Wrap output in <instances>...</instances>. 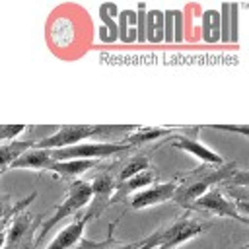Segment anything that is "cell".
I'll return each mask as SVG.
<instances>
[{
    "label": "cell",
    "mask_w": 249,
    "mask_h": 249,
    "mask_svg": "<svg viewBox=\"0 0 249 249\" xmlns=\"http://www.w3.org/2000/svg\"><path fill=\"white\" fill-rule=\"evenodd\" d=\"M89 187H91V195L101 198V196H107L113 189H117V181H115L111 175L101 173V175H97V177L89 183Z\"/></svg>",
    "instance_id": "cell-19"
},
{
    "label": "cell",
    "mask_w": 249,
    "mask_h": 249,
    "mask_svg": "<svg viewBox=\"0 0 249 249\" xmlns=\"http://www.w3.org/2000/svg\"><path fill=\"white\" fill-rule=\"evenodd\" d=\"M202 41L204 43L220 41V12L214 8L202 12Z\"/></svg>",
    "instance_id": "cell-14"
},
{
    "label": "cell",
    "mask_w": 249,
    "mask_h": 249,
    "mask_svg": "<svg viewBox=\"0 0 249 249\" xmlns=\"http://www.w3.org/2000/svg\"><path fill=\"white\" fill-rule=\"evenodd\" d=\"M163 41V10H152V43Z\"/></svg>",
    "instance_id": "cell-21"
},
{
    "label": "cell",
    "mask_w": 249,
    "mask_h": 249,
    "mask_svg": "<svg viewBox=\"0 0 249 249\" xmlns=\"http://www.w3.org/2000/svg\"><path fill=\"white\" fill-rule=\"evenodd\" d=\"M206 230V224L189 220V218H179L173 224L165 226L160 231H154L146 239H142L136 247L138 249H173L196 235H200Z\"/></svg>",
    "instance_id": "cell-2"
},
{
    "label": "cell",
    "mask_w": 249,
    "mask_h": 249,
    "mask_svg": "<svg viewBox=\"0 0 249 249\" xmlns=\"http://www.w3.org/2000/svg\"><path fill=\"white\" fill-rule=\"evenodd\" d=\"M189 208L195 210H204L210 212L214 216H226V218H233L239 220L241 224H247V218L239 212V208L235 206V200L228 198L220 189H208L202 196H198Z\"/></svg>",
    "instance_id": "cell-6"
},
{
    "label": "cell",
    "mask_w": 249,
    "mask_h": 249,
    "mask_svg": "<svg viewBox=\"0 0 249 249\" xmlns=\"http://www.w3.org/2000/svg\"><path fill=\"white\" fill-rule=\"evenodd\" d=\"M136 126L132 124H68V126H60L54 134L45 136L41 140H35V148H43V150H58V148H68L74 144H80L86 138H113L119 134H126L132 132Z\"/></svg>",
    "instance_id": "cell-1"
},
{
    "label": "cell",
    "mask_w": 249,
    "mask_h": 249,
    "mask_svg": "<svg viewBox=\"0 0 249 249\" xmlns=\"http://www.w3.org/2000/svg\"><path fill=\"white\" fill-rule=\"evenodd\" d=\"M241 249H249V245H243V247H241Z\"/></svg>",
    "instance_id": "cell-30"
},
{
    "label": "cell",
    "mask_w": 249,
    "mask_h": 249,
    "mask_svg": "<svg viewBox=\"0 0 249 249\" xmlns=\"http://www.w3.org/2000/svg\"><path fill=\"white\" fill-rule=\"evenodd\" d=\"M117 249H134V245H132V243H128V245H123V247H117Z\"/></svg>",
    "instance_id": "cell-29"
},
{
    "label": "cell",
    "mask_w": 249,
    "mask_h": 249,
    "mask_svg": "<svg viewBox=\"0 0 249 249\" xmlns=\"http://www.w3.org/2000/svg\"><path fill=\"white\" fill-rule=\"evenodd\" d=\"M33 146H35V140H12L8 144H0V173L6 171L25 150Z\"/></svg>",
    "instance_id": "cell-12"
},
{
    "label": "cell",
    "mask_w": 249,
    "mask_h": 249,
    "mask_svg": "<svg viewBox=\"0 0 249 249\" xmlns=\"http://www.w3.org/2000/svg\"><path fill=\"white\" fill-rule=\"evenodd\" d=\"M25 130L23 124H0V142L2 140H12L18 134H21Z\"/></svg>",
    "instance_id": "cell-25"
},
{
    "label": "cell",
    "mask_w": 249,
    "mask_h": 249,
    "mask_svg": "<svg viewBox=\"0 0 249 249\" xmlns=\"http://www.w3.org/2000/svg\"><path fill=\"white\" fill-rule=\"evenodd\" d=\"M210 128H218V130H228V132H239V134H243V136H247V134H249L247 126H239V128H235V126H222V124H212Z\"/></svg>",
    "instance_id": "cell-27"
},
{
    "label": "cell",
    "mask_w": 249,
    "mask_h": 249,
    "mask_svg": "<svg viewBox=\"0 0 249 249\" xmlns=\"http://www.w3.org/2000/svg\"><path fill=\"white\" fill-rule=\"evenodd\" d=\"M6 245V220L0 222V249H4Z\"/></svg>",
    "instance_id": "cell-28"
},
{
    "label": "cell",
    "mask_w": 249,
    "mask_h": 249,
    "mask_svg": "<svg viewBox=\"0 0 249 249\" xmlns=\"http://www.w3.org/2000/svg\"><path fill=\"white\" fill-rule=\"evenodd\" d=\"M33 198H35V193H31L29 196H25V198L19 200V202H16L10 195H0V222H4V220H8V218L16 216V214H18L19 210H23Z\"/></svg>",
    "instance_id": "cell-17"
},
{
    "label": "cell",
    "mask_w": 249,
    "mask_h": 249,
    "mask_svg": "<svg viewBox=\"0 0 249 249\" xmlns=\"http://www.w3.org/2000/svg\"><path fill=\"white\" fill-rule=\"evenodd\" d=\"M171 146L177 148V150L189 152L191 156H195L196 160H200L206 165H224L222 156L216 154L214 150H210L208 146H204L202 142H198L196 138H191V136H173Z\"/></svg>",
    "instance_id": "cell-8"
},
{
    "label": "cell",
    "mask_w": 249,
    "mask_h": 249,
    "mask_svg": "<svg viewBox=\"0 0 249 249\" xmlns=\"http://www.w3.org/2000/svg\"><path fill=\"white\" fill-rule=\"evenodd\" d=\"M91 187H89V183H86V181H72L70 183V187H68V193H66V198L54 208V212L49 216V220L41 226V230H39V235H37V239L35 241H41L62 218H66V216H70V214H76L82 206H86L89 200H91Z\"/></svg>",
    "instance_id": "cell-3"
},
{
    "label": "cell",
    "mask_w": 249,
    "mask_h": 249,
    "mask_svg": "<svg viewBox=\"0 0 249 249\" xmlns=\"http://www.w3.org/2000/svg\"><path fill=\"white\" fill-rule=\"evenodd\" d=\"M237 29H239V4L233 2V4H230V41H233V43H237V39H239Z\"/></svg>",
    "instance_id": "cell-24"
},
{
    "label": "cell",
    "mask_w": 249,
    "mask_h": 249,
    "mask_svg": "<svg viewBox=\"0 0 249 249\" xmlns=\"http://www.w3.org/2000/svg\"><path fill=\"white\" fill-rule=\"evenodd\" d=\"M95 165V160H66V161H53L49 171H54L60 177H78L91 169Z\"/></svg>",
    "instance_id": "cell-13"
},
{
    "label": "cell",
    "mask_w": 249,
    "mask_h": 249,
    "mask_svg": "<svg viewBox=\"0 0 249 249\" xmlns=\"http://www.w3.org/2000/svg\"><path fill=\"white\" fill-rule=\"evenodd\" d=\"M39 222H41V218H35V222H33L31 216L18 212V214L10 220V226L6 228V245H4V249H14V247H18L19 241L31 233L33 224H39Z\"/></svg>",
    "instance_id": "cell-10"
},
{
    "label": "cell",
    "mask_w": 249,
    "mask_h": 249,
    "mask_svg": "<svg viewBox=\"0 0 249 249\" xmlns=\"http://www.w3.org/2000/svg\"><path fill=\"white\" fill-rule=\"evenodd\" d=\"M130 146L124 142H80L68 148L51 150V158L56 161L66 160H101L107 156H115L121 152H126Z\"/></svg>",
    "instance_id": "cell-4"
},
{
    "label": "cell",
    "mask_w": 249,
    "mask_h": 249,
    "mask_svg": "<svg viewBox=\"0 0 249 249\" xmlns=\"http://www.w3.org/2000/svg\"><path fill=\"white\" fill-rule=\"evenodd\" d=\"M177 181H165V183H154L146 189H140L132 195L130 198V206L134 210H140V208H148V206H154V204H161L169 198H173L175 191H177Z\"/></svg>",
    "instance_id": "cell-7"
},
{
    "label": "cell",
    "mask_w": 249,
    "mask_h": 249,
    "mask_svg": "<svg viewBox=\"0 0 249 249\" xmlns=\"http://www.w3.org/2000/svg\"><path fill=\"white\" fill-rule=\"evenodd\" d=\"M163 41L173 43V10H163Z\"/></svg>",
    "instance_id": "cell-26"
},
{
    "label": "cell",
    "mask_w": 249,
    "mask_h": 249,
    "mask_svg": "<svg viewBox=\"0 0 249 249\" xmlns=\"http://www.w3.org/2000/svg\"><path fill=\"white\" fill-rule=\"evenodd\" d=\"M233 173H235V165H233V163H228V165H224V167H220V169L206 171L204 177H196L195 181L177 187L173 198H175L179 204H183V206H191V204H193L198 196H202L214 183H218V181H222V179H226V177H230V175H233Z\"/></svg>",
    "instance_id": "cell-5"
},
{
    "label": "cell",
    "mask_w": 249,
    "mask_h": 249,
    "mask_svg": "<svg viewBox=\"0 0 249 249\" xmlns=\"http://www.w3.org/2000/svg\"><path fill=\"white\" fill-rule=\"evenodd\" d=\"M148 169H150L148 158L136 156V158H132V160H128V161L124 163V167H123L121 173H119L117 183H123V181H126V179H130V177H134V175H138V173H142V171H148Z\"/></svg>",
    "instance_id": "cell-18"
},
{
    "label": "cell",
    "mask_w": 249,
    "mask_h": 249,
    "mask_svg": "<svg viewBox=\"0 0 249 249\" xmlns=\"http://www.w3.org/2000/svg\"><path fill=\"white\" fill-rule=\"evenodd\" d=\"M89 216H91V212L82 216V218H76L66 228H62L56 233V237L47 245V249H74L78 245V241L82 239V235H84V230H86V224H88Z\"/></svg>",
    "instance_id": "cell-9"
},
{
    "label": "cell",
    "mask_w": 249,
    "mask_h": 249,
    "mask_svg": "<svg viewBox=\"0 0 249 249\" xmlns=\"http://www.w3.org/2000/svg\"><path fill=\"white\" fill-rule=\"evenodd\" d=\"M53 158H51V150H43V148H29L25 150L10 167L14 169H51L53 165Z\"/></svg>",
    "instance_id": "cell-11"
},
{
    "label": "cell",
    "mask_w": 249,
    "mask_h": 249,
    "mask_svg": "<svg viewBox=\"0 0 249 249\" xmlns=\"http://www.w3.org/2000/svg\"><path fill=\"white\" fill-rule=\"evenodd\" d=\"M156 181L154 173L148 169V171H142L123 183H117V189H119V195L117 196H123V195H128V193H134V191H140L142 187H150L152 183Z\"/></svg>",
    "instance_id": "cell-16"
},
{
    "label": "cell",
    "mask_w": 249,
    "mask_h": 249,
    "mask_svg": "<svg viewBox=\"0 0 249 249\" xmlns=\"http://www.w3.org/2000/svg\"><path fill=\"white\" fill-rule=\"evenodd\" d=\"M185 41V16L183 10H173V43Z\"/></svg>",
    "instance_id": "cell-22"
},
{
    "label": "cell",
    "mask_w": 249,
    "mask_h": 249,
    "mask_svg": "<svg viewBox=\"0 0 249 249\" xmlns=\"http://www.w3.org/2000/svg\"><path fill=\"white\" fill-rule=\"evenodd\" d=\"M220 41L222 43H231L230 41V4L220 6Z\"/></svg>",
    "instance_id": "cell-20"
},
{
    "label": "cell",
    "mask_w": 249,
    "mask_h": 249,
    "mask_svg": "<svg viewBox=\"0 0 249 249\" xmlns=\"http://www.w3.org/2000/svg\"><path fill=\"white\" fill-rule=\"evenodd\" d=\"M146 4H138L136 6V35H138V43H146Z\"/></svg>",
    "instance_id": "cell-23"
},
{
    "label": "cell",
    "mask_w": 249,
    "mask_h": 249,
    "mask_svg": "<svg viewBox=\"0 0 249 249\" xmlns=\"http://www.w3.org/2000/svg\"><path fill=\"white\" fill-rule=\"evenodd\" d=\"M171 130L169 128H150V126H144V128H134L128 136H126V146H140V144H146L150 140H158V138H163V136H169Z\"/></svg>",
    "instance_id": "cell-15"
}]
</instances>
